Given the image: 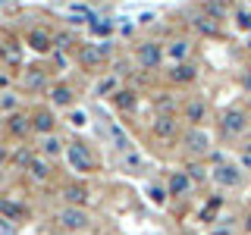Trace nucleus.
<instances>
[{
  "mask_svg": "<svg viewBox=\"0 0 251 235\" xmlns=\"http://www.w3.org/2000/svg\"><path fill=\"white\" fill-rule=\"evenodd\" d=\"M38 154L41 157H47V160H60V157H66V141H63L57 132L53 135H47V138H41V144H38Z\"/></svg>",
  "mask_w": 251,
  "mask_h": 235,
  "instance_id": "b1692460",
  "label": "nucleus"
},
{
  "mask_svg": "<svg viewBox=\"0 0 251 235\" xmlns=\"http://www.w3.org/2000/svg\"><path fill=\"white\" fill-rule=\"evenodd\" d=\"M195 188H198V185L188 179L185 169H173L170 176H167V191H170V198H188Z\"/></svg>",
  "mask_w": 251,
  "mask_h": 235,
  "instance_id": "6ab92c4d",
  "label": "nucleus"
},
{
  "mask_svg": "<svg viewBox=\"0 0 251 235\" xmlns=\"http://www.w3.org/2000/svg\"><path fill=\"white\" fill-rule=\"evenodd\" d=\"M0 63L6 69H19L22 66V38L16 35H0Z\"/></svg>",
  "mask_w": 251,
  "mask_h": 235,
  "instance_id": "dca6fc26",
  "label": "nucleus"
},
{
  "mask_svg": "<svg viewBox=\"0 0 251 235\" xmlns=\"http://www.w3.org/2000/svg\"><path fill=\"white\" fill-rule=\"evenodd\" d=\"M19 85L31 94L38 91H47L50 88V72H47V66H41V63H28V66H22L19 72Z\"/></svg>",
  "mask_w": 251,
  "mask_h": 235,
  "instance_id": "ddd939ff",
  "label": "nucleus"
},
{
  "mask_svg": "<svg viewBox=\"0 0 251 235\" xmlns=\"http://www.w3.org/2000/svg\"><path fill=\"white\" fill-rule=\"evenodd\" d=\"M248 113L242 107H226L223 113L217 116V129H220V138H226V141H235V138H242L248 132Z\"/></svg>",
  "mask_w": 251,
  "mask_h": 235,
  "instance_id": "423d86ee",
  "label": "nucleus"
},
{
  "mask_svg": "<svg viewBox=\"0 0 251 235\" xmlns=\"http://www.w3.org/2000/svg\"><path fill=\"white\" fill-rule=\"evenodd\" d=\"M179 235H198V232H192V229H185V232H179Z\"/></svg>",
  "mask_w": 251,
  "mask_h": 235,
  "instance_id": "37998d69",
  "label": "nucleus"
},
{
  "mask_svg": "<svg viewBox=\"0 0 251 235\" xmlns=\"http://www.w3.org/2000/svg\"><path fill=\"white\" fill-rule=\"evenodd\" d=\"M22 47H28V50L38 53V57H50V53L57 50V47H53V31L41 28V25L28 28L25 35H22Z\"/></svg>",
  "mask_w": 251,
  "mask_h": 235,
  "instance_id": "f8f14e48",
  "label": "nucleus"
},
{
  "mask_svg": "<svg viewBox=\"0 0 251 235\" xmlns=\"http://www.w3.org/2000/svg\"><path fill=\"white\" fill-rule=\"evenodd\" d=\"M63 201H66V207H85V204L91 201V191L85 182H69L63 185Z\"/></svg>",
  "mask_w": 251,
  "mask_h": 235,
  "instance_id": "5701e85b",
  "label": "nucleus"
},
{
  "mask_svg": "<svg viewBox=\"0 0 251 235\" xmlns=\"http://www.w3.org/2000/svg\"><path fill=\"white\" fill-rule=\"evenodd\" d=\"M220 207H223V198H210V201H207V207H204L201 213H198V219H201V223H214V216H217V210H220Z\"/></svg>",
  "mask_w": 251,
  "mask_h": 235,
  "instance_id": "473e14b6",
  "label": "nucleus"
},
{
  "mask_svg": "<svg viewBox=\"0 0 251 235\" xmlns=\"http://www.w3.org/2000/svg\"><path fill=\"white\" fill-rule=\"evenodd\" d=\"M28 179L31 182H38V185H47L53 179V163L47 160V157H41V154H35L31 157V163H28Z\"/></svg>",
  "mask_w": 251,
  "mask_h": 235,
  "instance_id": "412c9836",
  "label": "nucleus"
},
{
  "mask_svg": "<svg viewBox=\"0 0 251 235\" xmlns=\"http://www.w3.org/2000/svg\"><path fill=\"white\" fill-rule=\"evenodd\" d=\"M182 151L192 160H204V157L214 154V135L204 125H192V129L182 132Z\"/></svg>",
  "mask_w": 251,
  "mask_h": 235,
  "instance_id": "39448f33",
  "label": "nucleus"
},
{
  "mask_svg": "<svg viewBox=\"0 0 251 235\" xmlns=\"http://www.w3.org/2000/svg\"><path fill=\"white\" fill-rule=\"evenodd\" d=\"M0 135L10 141H25L31 135V122H28V110H16V113H3L0 119Z\"/></svg>",
  "mask_w": 251,
  "mask_h": 235,
  "instance_id": "6e6552de",
  "label": "nucleus"
},
{
  "mask_svg": "<svg viewBox=\"0 0 251 235\" xmlns=\"http://www.w3.org/2000/svg\"><path fill=\"white\" fill-rule=\"evenodd\" d=\"M0 216L13 219V223H22L28 216V204L19 198H0Z\"/></svg>",
  "mask_w": 251,
  "mask_h": 235,
  "instance_id": "393cba45",
  "label": "nucleus"
},
{
  "mask_svg": "<svg viewBox=\"0 0 251 235\" xmlns=\"http://www.w3.org/2000/svg\"><path fill=\"white\" fill-rule=\"evenodd\" d=\"M10 85H13V75L10 72H0V94L10 91Z\"/></svg>",
  "mask_w": 251,
  "mask_h": 235,
  "instance_id": "4c0bfd02",
  "label": "nucleus"
},
{
  "mask_svg": "<svg viewBox=\"0 0 251 235\" xmlns=\"http://www.w3.org/2000/svg\"><path fill=\"white\" fill-rule=\"evenodd\" d=\"M0 235H16V223L6 216H0Z\"/></svg>",
  "mask_w": 251,
  "mask_h": 235,
  "instance_id": "e433bc0d",
  "label": "nucleus"
},
{
  "mask_svg": "<svg viewBox=\"0 0 251 235\" xmlns=\"http://www.w3.org/2000/svg\"><path fill=\"white\" fill-rule=\"evenodd\" d=\"M192 25H195V31H198V35H204V38H220L223 35V22H217V19H210L207 13H195L192 16Z\"/></svg>",
  "mask_w": 251,
  "mask_h": 235,
  "instance_id": "a878e982",
  "label": "nucleus"
},
{
  "mask_svg": "<svg viewBox=\"0 0 251 235\" xmlns=\"http://www.w3.org/2000/svg\"><path fill=\"white\" fill-rule=\"evenodd\" d=\"M242 166L239 163H229V160H220L214 157V169H210V182H217L220 188H239L242 185Z\"/></svg>",
  "mask_w": 251,
  "mask_h": 235,
  "instance_id": "9b49d317",
  "label": "nucleus"
},
{
  "mask_svg": "<svg viewBox=\"0 0 251 235\" xmlns=\"http://www.w3.org/2000/svg\"><path fill=\"white\" fill-rule=\"evenodd\" d=\"M207 116H210V107H207V100H204V97H198V94L185 97L182 107H179V119L188 122V129H192V125H204V122H207Z\"/></svg>",
  "mask_w": 251,
  "mask_h": 235,
  "instance_id": "4468645a",
  "label": "nucleus"
},
{
  "mask_svg": "<svg viewBox=\"0 0 251 235\" xmlns=\"http://www.w3.org/2000/svg\"><path fill=\"white\" fill-rule=\"evenodd\" d=\"M148 191V201L154 204V207H167V201H170V191H167V185H160V182H151L145 188Z\"/></svg>",
  "mask_w": 251,
  "mask_h": 235,
  "instance_id": "cd10ccee",
  "label": "nucleus"
},
{
  "mask_svg": "<svg viewBox=\"0 0 251 235\" xmlns=\"http://www.w3.org/2000/svg\"><path fill=\"white\" fill-rule=\"evenodd\" d=\"M28 122H31V135H41V138H47V135H53L57 132V110H53L50 104H35L28 110Z\"/></svg>",
  "mask_w": 251,
  "mask_h": 235,
  "instance_id": "0eeeda50",
  "label": "nucleus"
},
{
  "mask_svg": "<svg viewBox=\"0 0 251 235\" xmlns=\"http://www.w3.org/2000/svg\"><path fill=\"white\" fill-rule=\"evenodd\" d=\"M232 22H235V28L239 31H251V10H232Z\"/></svg>",
  "mask_w": 251,
  "mask_h": 235,
  "instance_id": "72a5a7b5",
  "label": "nucleus"
},
{
  "mask_svg": "<svg viewBox=\"0 0 251 235\" xmlns=\"http://www.w3.org/2000/svg\"><path fill=\"white\" fill-rule=\"evenodd\" d=\"M201 13H207L210 19H217V22H223L226 16H229V6L223 3V0H204V6H201Z\"/></svg>",
  "mask_w": 251,
  "mask_h": 235,
  "instance_id": "c85d7f7f",
  "label": "nucleus"
},
{
  "mask_svg": "<svg viewBox=\"0 0 251 235\" xmlns=\"http://www.w3.org/2000/svg\"><path fill=\"white\" fill-rule=\"evenodd\" d=\"M73 60H75L78 69H85V72L104 75L116 60V47H113L110 38H104V41H82L78 50L73 53Z\"/></svg>",
  "mask_w": 251,
  "mask_h": 235,
  "instance_id": "f257e3e1",
  "label": "nucleus"
},
{
  "mask_svg": "<svg viewBox=\"0 0 251 235\" xmlns=\"http://www.w3.org/2000/svg\"><path fill=\"white\" fill-rule=\"evenodd\" d=\"M66 163H69V169L78 172V176H91V172H98V157H94L91 144L82 141V138L66 141Z\"/></svg>",
  "mask_w": 251,
  "mask_h": 235,
  "instance_id": "f03ea898",
  "label": "nucleus"
},
{
  "mask_svg": "<svg viewBox=\"0 0 251 235\" xmlns=\"http://www.w3.org/2000/svg\"><path fill=\"white\" fill-rule=\"evenodd\" d=\"M210 235H235V232H232V229H226V226H217V229L210 232Z\"/></svg>",
  "mask_w": 251,
  "mask_h": 235,
  "instance_id": "a19ab883",
  "label": "nucleus"
},
{
  "mask_svg": "<svg viewBox=\"0 0 251 235\" xmlns=\"http://www.w3.org/2000/svg\"><path fill=\"white\" fill-rule=\"evenodd\" d=\"M148 132L160 144H173V141L182 138V119H179V113H154Z\"/></svg>",
  "mask_w": 251,
  "mask_h": 235,
  "instance_id": "7ed1b4c3",
  "label": "nucleus"
},
{
  "mask_svg": "<svg viewBox=\"0 0 251 235\" xmlns=\"http://www.w3.org/2000/svg\"><path fill=\"white\" fill-rule=\"evenodd\" d=\"M201 75L198 63L195 60H185V63H170V69H163V78H167L170 88H188V85H195Z\"/></svg>",
  "mask_w": 251,
  "mask_h": 235,
  "instance_id": "1a4fd4ad",
  "label": "nucleus"
},
{
  "mask_svg": "<svg viewBox=\"0 0 251 235\" xmlns=\"http://www.w3.org/2000/svg\"><path fill=\"white\" fill-rule=\"evenodd\" d=\"M132 60H135V66L141 72H157V69L163 66V60H167V53H163V44L154 41V38H145V41L135 44V50H132Z\"/></svg>",
  "mask_w": 251,
  "mask_h": 235,
  "instance_id": "20e7f679",
  "label": "nucleus"
},
{
  "mask_svg": "<svg viewBox=\"0 0 251 235\" xmlns=\"http://www.w3.org/2000/svg\"><path fill=\"white\" fill-rule=\"evenodd\" d=\"M47 104L53 110H73L78 104V94L69 82H50V88H47Z\"/></svg>",
  "mask_w": 251,
  "mask_h": 235,
  "instance_id": "2eb2a0df",
  "label": "nucleus"
},
{
  "mask_svg": "<svg viewBox=\"0 0 251 235\" xmlns=\"http://www.w3.org/2000/svg\"><path fill=\"white\" fill-rule=\"evenodd\" d=\"M69 122H73L75 129H78V125H85V122H88V116H85V110H82V113H78V110L73 107V110H69Z\"/></svg>",
  "mask_w": 251,
  "mask_h": 235,
  "instance_id": "c9c22d12",
  "label": "nucleus"
},
{
  "mask_svg": "<svg viewBox=\"0 0 251 235\" xmlns=\"http://www.w3.org/2000/svg\"><path fill=\"white\" fill-rule=\"evenodd\" d=\"M151 104H154V113H179L182 100H176L170 91H157L151 97Z\"/></svg>",
  "mask_w": 251,
  "mask_h": 235,
  "instance_id": "bb28decb",
  "label": "nucleus"
},
{
  "mask_svg": "<svg viewBox=\"0 0 251 235\" xmlns=\"http://www.w3.org/2000/svg\"><path fill=\"white\" fill-rule=\"evenodd\" d=\"M57 226L63 232H85L91 226V216H88V210L85 207H66V204H63V207L57 210Z\"/></svg>",
  "mask_w": 251,
  "mask_h": 235,
  "instance_id": "9d476101",
  "label": "nucleus"
},
{
  "mask_svg": "<svg viewBox=\"0 0 251 235\" xmlns=\"http://www.w3.org/2000/svg\"><path fill=\"white\" fill-rule=\"evenodd\" d=\"M185 172H188V179H192L195 185L207 182V176H210V172H207V166H204L201 160H192V163H188V166H185Z\"/></svg>",
  "mask_w": 251,
  "mask_h": 235,
  "instance_id": "c756f323",
  "label": "nucleus"
},
{
  "mask_svg": "<svg viewBox=\"0 0 251 235\" xmlns=\"http://www.w3.org/2000/svg\"><path fill=\"white\" fill-rule=\"evenodd\" d=\"M163 53H167V60H173V63H185V60H192V53H195V41L185 38V35H176L163 44Z\"/></svg>",
  "mask_w": 251,
  "mask_h": 235,
  "instance_id": "a211bd4d",
  "label": "nucleus"
},
{
  "mask_svg": "<svg viewBox=\"0 0 251 235\" xmlns=\"http://www.w3.org/2000/svg\"><path fill=\"white\" fill-rule=\"evenodd\" d=\"M123 88V75H116V72H104V75H98L94 78V85H91V94L94 97H113L116 91Z\"/></svg>",
  "mask_w": 251,
  "mask_h": 235,
  "instance_id": "aec40b11",
  "label": "nucleus"
},
{
  "mask_svg": "<svg viewBox=\"0 0 251 235\" xmlns=\"http://www.w3.org/2000/svg\"><path fill=\"white\" fill-rule=\"evenodd\" d=\"M31 157H35V154H31V147H19L16 154H10V163H13L16 169H28Z\"/></svg>",
  "mask_w": 251,
  "mask_h": 235,
  "instance_id": "2f4dec72",
  "label": "nucleus"
},
{
  "mask_svg": "<svg viewBox=\"0 0 251 235\" xmlns=\"http://www.w3.org/2000/svg\"><path fill=\"white\" fill-rule=\"evenodd\" d=\"M242 229H245V232L251 235V210H248V213H245V216H242Z\"/></svg>",
  "mask_w": 251,
  "mask_h": 235,
  "instance_id": "ea45409f",
  "label": "nucleus"
},
{
  "mask_svg": "<svg viewBox=\"0 0 251 235\" xmlns=\"http://www.w3.org/2000/svg\"><path fill=\"white\" fill-rule=\"evenodd\" d=\"M138 100H141V94H138L135 85H123V88L110 97V107H113L120 116H132L138 110Z\"/></svg>",
  "mask_w": 251,
  "mask_h": 235,
  "instance_id": "f3484780",
  "label": "nucleus"
},
{
  "mask_svg": "<svg viewBox=\"0 0 251 235\" xmlns=\"http://www.w3.org/2000/svg\"><path fill=\"white\" fill-rule=\"evenodd\" d=\"M88 28L91 31H98V35H110V28H113V22H104V16H91V22H88Z\"/></svg>",
  "mask_w": 251,
  "mask_h": 235,
  "instance_id": "f704fd0d",
  "label": "nucleus"
},
{
  "mask_svg": "<svg viewBox=\"0 0 251 235\" xmlns=\"http://www.w3.org/2000/svg\"><path fill=\"white\" fill-rule=\"evenodd\" d=\"M0 163H10V147L0 144Z\"/></svg>",
  "mask_w": 251,
  "mask_h": 235,
  "instance_id": "58836bf2",
  "label": "nucleus"
},
{
  "mask_svg": "<svg viewBox=\"0 0 251 235\" xmlns=\"http://www.w3.org/2000/svg\"><path fill=\"white\" fill-rule=\"evenodd\" d=\"M104 132H107V138H110V141H113V147H116V151H120L123 157H126V154H132V151H135V144H132V138H129V132H126V129H123V125H120V122H107V125H104Z\"/></svg>",
  "mask_w": 251,
  "mask_h": 235,
  "instance_id": "4be33fe9",
  "label": "nucleus"
},
{
  "mask_svg": "<svg viewBox=\"0 0 251 235\" xmlns=\"http://www.w3.org/2000/svg\"><path fill=\"white\" fill-rule=\"evenodd\" d=\"M245 154H248V157H251V138H248V144H245Z\"/></svg>",
  "mask_w": 251,
  "mask_h": 235,
  "instance_id": "79ce46f5",
  "label": "nucleus"
},
{
  "mask_svg": "<svg viewBox=\"0 0 251 235\" xmlns=\"http://www.w3.org/2000/svg\"><path fill=\"white\" fill-rule=\"evenodd\" d=\"M16 110H22L19 94H16V91H3V94H0V113H16Z\"/></svg>",
  "mask_w": 251,
  "mask_h": 235,
  "instance_id": "7c9ffc66",
  "label": "nucleus"
}]
</instances>
